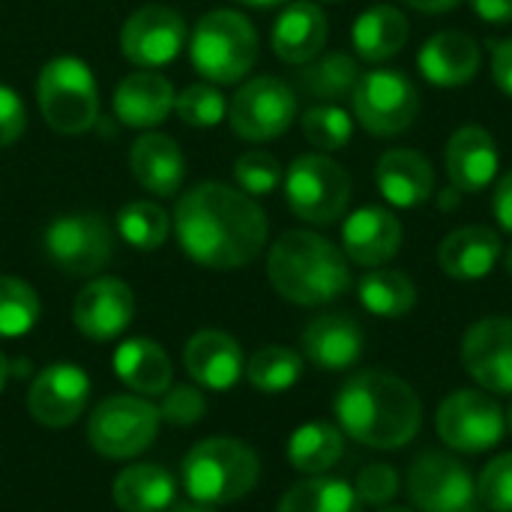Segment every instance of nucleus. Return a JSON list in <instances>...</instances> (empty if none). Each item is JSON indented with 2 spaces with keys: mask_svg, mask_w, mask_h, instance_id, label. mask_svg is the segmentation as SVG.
Here are the masks:
<instances>
[{
  "mask_svg": "<svg viewBox=\"0 0 512 512\" xmlns=\"http://www.w3.org/2000/svg\"><path fill=\"white\" fill-rule=\"evenodd\" d=\"M180 249L207 270H237L252 264L267 243V216L258 201L225 183L192 186L174 210Z\"/></svg>",
  "mask_w": 512,
  "mask_h": 512,
  "instance_id": "f257e3e1",
  "label": "nucleus"
},
{
  "mask_svg": "<svg viewBox=\"0 0 512 512\" xmlns=\"http://www.w3.org/2000/svg\"><path fill=\"white\" fill-rule=\"evenodd\" d=\"M333 411L339 429L372 450H399L411 444L423 423V405L414 387L381 369L351 375L339 387Z\"/></svg>",
  "mask_w": 512,
  "mask_h": 512,
  "instance_id": "f03ea898",
  "label": "nucleus"
},
{
  "mask_svg": "<svg viewBox=\"0 0 512 512\" xmlns=\"http://www.w3.org/2000/svg\"><path fill=\"white\" fill-rule=\"evenodd\" d=\"M267 276L297 306H324L351 288L345 252L315 231H285L267 252Z\"/></svg>",
  "mask_w": 512,
  "mask_h": 512,
  "instance_id": "7ed1b4c3",
  "label": "nucleus"
},
{
  "mask_svg": "<svg viewBox=\"0 0 512 512\" xmlns=\"http://www.w3.org/2000/svg\"><path fill=\"white\" fill-rule=\"evenodd\" d=\"M261 477L252 447L237 438H207L183 459V489L192 501L222 507L246 498Z\"/></svg>",
  "mask_w": 512,
  "mask_h": 512,
  "instance_id": "20e7f679",
  "label": "nucleus"
},
{
  "mask_svg": "<svg viewBox=\"0 0 512 512\" xmlns=\"http://www.w3.org/2000/svg\"><path fill=\"white\" fill-rule=\"evenodd\" d=\"M189 57L195 72L210 84H237L258 60V33L234 9H213L192 27Z\"/></svg>",
  "mask_w": 512,
  "mask_h": 512,
  "instance_id": "39448f33",
  "label": "nucleus"
},
{
  "mask_svg": "<svg viewBox=\"0 0 512 512\" xmlns=\"http://www.w3.org/2000/svg\"><path fill=\"white\" fill-rule=\"evenodd\" d=\"M36 99L45 123L60 135H81L99 117V87L78 57H54L42 66Z\"/></svg>",
  "mask_w": 512,
  "mask_h": 512,
  "instance_id": "423d86ee",
  "label": "nucleus"
},
{
  "mask_svg": "<svg viewBox=\"0 0 512 512\" xmlns=\"http://www.w3.org/2000/svg\"><path fill=\"white\" fill-rule=\"evenodd\" d=\"M285 201L309 225H333L351 204V177L327 153H306L285 171Z\"/></svg>",
  "mask_w": 512,
  "mask_h": 512,
  "instance_id": "0eeeda50",
  "label": "nucleus"
},
{
  "mask_svg": "<svg viewBox=\"0 0 512 512\" xmlns=\"http://www.w3.org/2000/svg\"><path fill=\"white\" fill-rule=\"evenodd\" d=\"M351 105L357 123L369 135L393 138L414 126L420 114V90L399 69H372L360 75Z\"/></svg>",
  "mask_w": 512,
  "mask_h": 512,
  "instance_id": "6e6552de",
  "label": "nucleus"
},
{
  "mask_svg": "<svg viewBox=\"0 0 512 512\" xmlns=\"http://www.w3.org/2000/svg\"><path fill=\"white\" fill-rule=\"evenodd\" d=\"M159 408L141 396H111L96 405L87 423L90 447L105 459L141 456L159 435Z\"/></svg>",
  "mask_w": 512,
  "mask_h": 512,
  "instance_id": "1a4fd4ad",
  "label": "nucleus"
},
{
  "mask_svg": "<svg viewBox=\"0 0 512 512\" xmlns=\"http://www.w3.org/2000/svg\"><path fill=\"white\" fill-rule=\"evenodd\" d=\"M42 249L66 276H96L114 255V231L102 213H63L45 228Z\"/></svg>",
  "mask_w": 512,
  "mask_h": 512,
  "instance_id": "9d476101",
  "label": "nucleus"
},
{
  "mask_svg": "<svg viewBox=\"0 0 512 512\" xmlns=\"http://www.w3.org/2000/svg\"><path fill=\"white\" fill-rule=\"evenodd\" d=\"M438 438L459 453H486L507 432L504 408L483 390H456L435 411Z\"/></svg>",
  "mask_w": 512,
  "mask_h": 512,
  "instance_id": "9b49d317",
  "label": "nucleus"
},
{
  "mask_svg": "<svg viewBox=\"0 0 512 512\" xmlns=\"http://www.w3.org/2000/svg\"><path fill=\"white\" fill-rule=\"evenodd\" d=\"M297 120V93L276 75L249 78L228 102V123L246 141H270Z\"/></svg>",
  "mask_w": 512,
  "mask_h": 512,
  "instance_id": "f8f14e48",
  "label": "nucleus"
},
{
  "mask_svg": "<svg viewBox=\"0 0 512 512\" xmlns=\"http://www.w3.org/2000/svg\"><path fill=\"white\" fill-rule=\"evenodd\" d=\"M408 498L420 512H471L477 507V483L459 459L429 450L411 462Z\"/></svg>",
  "mask_w": 512,
  "mask_h": 512,
  "instance_id": "ddd939ff",
  "label": "nucleus"
},
{
  "mask_svg": "<svg viewBox=\"0 0 512 512\" xmlns=\"http://www.w3.org/2000/svg\"><path fill=\"white\" fill-rule=\"evenodd\" d=\"M186 42H189L186 18L165 3H147L135 9L120 30L123 57L141 69H159L171 63L186 48Z\"/></svg>",
  "mask_w": 512,
  "mask_h": 512,
  "instance_id": "4468645a",
  "label": "nucleus"
},
{
  "mask_svg": "<svg viewBox=\"0 0 512 512\" xmlns=\"http://www.w3.org/2000/svg\"><path fill=\"white\" fill-rule=\"evenodd\" d=\"M90 399V378L81 366L54 363L42 369L27 393V411L39 426L66 429L72 426Z\"/></svg>",
  "mask_w": 512,
  "mask_h": 512,
  "instance_id": "2eb2a0df",
  "label": "nucleus"
},
{
  "mask_svg": "<svg viewBox=\"0 0 512 512\" xmlns=\"http://www.w3.org/2000/svg\"><path fill=\"white\" fill-rule=\"evenodd\" d=\"M462 366L489 393H512V318H480L462 339Z\"/></svg>",
  "mask_w": 512,
  "mask_h": 512,
  "instance_id": "dca6fc26",
  "label": "nucleus"
},
{
  "mask_svg": "<svg viewBox=\"0 0 512 512\" xmlns=\"http://www.w3.org/2000/svg\"><path fill=\"white\" fill-rule=\"evenodd\" d=\"M135 318V294L120 279H93L87 282L72 306V321L81 336L93 342L117 339Z\"/></svg>",
  "mask_w": 512,
  "mask_h": 512,
  "instance_id": "f3484780",
  "label": "nucleus"
},
{
  "mask_svg": "<svg viewBox=\"0 0 512 512\" xmlns=\"http://www.w3.org/2000/svg\"><path fill=\"white\" fill-rule=\"evenodd\" d=\"M402 222L387 207H360L342 225V252L360 267H384L402 249Z\"/></svg>",
  "mask_w": 512,
  "mask_h": 512,
  "instance_id": "a211bd4d",
  "label": "nucleus"
},
{
  "mask_svg": "<svg viewBox=\"0 0 512 512\" xmlns=\"http://www.w3.org/2000/svg\"><path fill=\"white\" fill-rule=\"evenodd\" d=\"M501 153L495 138L483 126H462L453 132L444 150V168L450 177V186H456L462 195H477L498 177Z\"/></svg>",
  "mask_w": 512,
  "mask_h": 512,
  "instance_id": "6ab92c4d",
  "label": "nucleus"
},
{
  "mask_svg": "<svg viewBox=\"0 0 512 512\" xmlns=\"http://www.w3.org/2000/svg\"><path fill=\"white\" fill-rule=\"evenodd\" d=\"M183 366L189 378L204 390H231L246 372L243 348L222 330H201L183 348Z\"/></svg>",
  "mask_w": 512,
  "mask_h": 512,
  "instance_id": "aec40b11",
  "label": "nucleus"
},
{
  "mask_svg": "<svg viewBox=\"0 0 512 512\" xmlns=\"http://www.w3.org/2000/svg\"><path fill=\"white\" fill-rule=\"evenodd\" d=\"M483 51L465 30H441L429 36L417 54L420 75L435 87H462L480 72Z\"/></svg>",
  "mask_w": 512,
  "mask_h": 512,
  "instance_id": "412c9836",
  "label": "nucleus"
},
{
  "mask_svg": "<svg viewBox=\"0 0 512 512\" xmlns=\"http://www.w3.org/2000/svg\"><path fill=\"white\" fill-rule=\"evenodd\" d=\"M174 84L156 69L129 72L114 90V114L129 129H156L174 111Z\"/></svg>",
  "mask_w": 512,
  "mask_h": 512,
  "instance_id": "4be33fe9",
  "label": "nucleus"
},
{
  "mask_svg": "<svg viewBox=\"0 0 512 512\" xmlns=\"http://www.w3.org/2000/svg\"><path fill=\"white\" fill-rule=\"evenodd\" d=\"M375 183L378 192L387 198V204L411 210L435 195V168L420 150L393 147L378 159Z\"/></svg>",
  "mask_w": 512,
  "mask_h": 512,
  "instance_id": "5701e85b",
  "label": "nucleus"
},
{
  "mask_svg": "<svg viewBox=\"0 0 512 512\" xmlns=\"http://www.w3.org/2000/svg\"><path fill=\"white\" fill-rule=\"evenodd\" d=\"M327 33H330V27H327L324 9L312 0H294L276 18L270 45L282 63L306 66L324 51Z\"/></svg>",
  "mask_w": 512,
  "mask_h": 512,
  "instance_id": "b1692460",
  "label": "nucleus"
},
{
  "mask_svg": "<svg viewBox=\"0 0 512 512\" xmlns=\"http://www.w3.org/2000/svg\"><path fill=\"white\" fill-rule=\"evenodd\" d=\"M504 255L501 234L486 225H465L450 231L438 246V264L450 279L477 282L486 279Z\"/></svg>",
  "mask_w": 512,
  "mask_h": 512,
  "instance_id": "393cba45",
  "label": "nucleus"
},
{
  "mask_svg": "<svg viewBox=\"0 0 512 512\" xmlns=\"http://www.w3.org/2000/svg\"><path fill=\"white\" fill-rule=\"evenodd\" d=\"M303 354L324 372L351 369L363 354V327L351 315H318L303 330Z\"/></svg>",
  "mask_w": 512,
  "mask_h": 512,
  "instance_id": "a878e982",
  "label": "nucleus"
},
{
  "mask_svg": "<svg viewBox=\"0 0 512 512\" xmlns=\"http://www.w3.org/2000/svg\"><path fill=\"white\" fill-rule=\"evenodd\" d=\"M129 165L135 180L156 198L177 195L186 177V159L180 144L162 132L141 135L129 150Z\"/></svg>",
  "mask_w": 512,
  "mask_h": 512,
  "instance_id": "bb28decb",
  "label": "nucleus"
},
{
  "mask_svg": "<svg viewBox=\"0 0 512 512\" xmlns=\"http://www.w3.org/2000/svg\"><path fill=\"white\" fill-rule=\"evenodd\" d=\"M111 363H114V375L138 396H162L174 378L165 348L153 339L120 342Z\"/></svg>",
  "mask_w": 512,
  "mask_h": 512,
  "instance_id": "cd10ccee",
  "label": "nucleus"
},
{
  "mask_svg": "<svg viewBox=\"0 0 512 512\" xmlns=\"http://www.w3.org/2000/svg\"><path fill=\"white\" fill-rule=\"evenodd\" d=\"M408 36H411V24L405 12L390 3H378L360 12L351 30V42L357 54L369 63H384L396 57L408 45Z\"/></svg>",
  "mask_w": 512,
  "mask_h": 512,
  "instance_id": "c85d7f7f",
  "label": "nucleus"
},
{
  "mask_svg": "<svg viewBox=\"0 0 512 512\" xmlns=\"http://www.w3.org/2000/svg\"><path fill=\"white\" fill-rule=\"evenodd\" d=\"M111 498L123 512H165L177 498V483L162 465H129L114 477Z\"/></svg>",
  "mask_w": 512,
  "mask_h": 512,
  "instance_id": "c756f323",
  "label": "nucleus"
},
{
  "mask_svg": "<svg viewBox=\"0 0 512 512\" xmlns=\"http://www.w3.org/2000/svg\"><path fill=\"white\" fill-rule=\"evenodd\" d=\"M345 453V432L327 420H312L288 438V462L294 471L318 477L327 474Z\"/></svg>",
  "mask_w": 512,
  "mask_h": 512,
  "instance_id": "7c9ffc66",
  "label": "nucleus"
},
{
  "mask_svg": "<svg viewBox=\"0 0 512 512\" xmlns=\"http://www.w3.org/2000/svg\"><path fill=\"white\" fill-rule=\"evenodd\" d=\"M360 63L345 54V51H333V54H318L312 63H306L297 75L300 90L315 99V102H330L339 105L342 99L354 96V87L360 81Z\"/></svg>",
  "mask_w": 512,
  "mask_h": 512,
  "instance_id": "2f4dec72",
  "label": "nucleus"
},
{
  "mask_svg": "<svg viewBox=\"0 0 512 512\" xmlns=\"http://www.w3.org/2000/svg\"><path fill=\"white\" fill-rule=\"evenodd\" d=\"M276 512H363V504L351 483L318 474L291 486Z\"/></svg>",
  "mask_w": 512,
  "mask_h": 512,
  "instance_id": "473e14b6",
  "label": "nucleus"
},
{
  "mask_svg": "<svg viewBox=\"0 0 512 512\" xmlns=\"http://www.w3.org/2000/svg\"><path fill=\"white\" fill-rule=\"evenodd\" d=\"M357 294H360L363 309L372 312V315H378V318H402L417 303V288L408 279V273L387 270V267L369 270L360 279Z\"/></svg>",
  "mask_w": 512,
  "mask_h": 512,
  "instance_id": "72a5a7b5",
  "label": "nucleus"
},
{
  "mask_svg": "<svg viewBox=\"0 0 512 512\" xmlns=\"http://www.w3.org/2000/svg\"><path fill=\"white\" fill-rule=\"evenodd\" d=\"M243 375L261 393H285L300 381L303 357L285 345H264L249 357Z\"/></svg>",
  "mask_w": 512,
  "mask_h": 512,
  "instance_id": "f704fd0d",
  "label": "nucleus"
},
{
  "mask_svg": "<svg viewBox=\"0 0 512 512\" xmlns=\"http://www.w3.org/2000/svg\"><path fill=\"white\" fill-rule=\"evenodd\" d=\"M171 219L168 213L153 201H132L117 213V231L120 237L141 252H153L168 240Z\"/></svg>",
  "mask_w": 512,
  "mask_h": 512,
  "instance_id": "c9c22d12",
  "label": "nucleus"
},
{
  "mask_svg": "<svg viewBox=\"0 0 512 512\" xmlns=\"http://www.w3.org/2000/svg\"><path fill=\"white\" fill-rule=\"evenodd\" d=\"M39 312V297L27 282L15 276H0V339L27 336L36 327Z\"/></svg>",
  "mask_w": 512,
  "mask_h": 512,
  "instance_id": "e433bc0d",
  "label": "nucleus"
},
{
  "mask_svg": "<svg viewBox=\"0 0 512 512\" xmlns=\"http://www.w3.org/2000/svg\"><path fill=\"white\" fill-rule=\"evenodd\" d=\"M303 135L312 147H318L321 153H333L348 147L351 135H354V120L348 117V111L342 105H330V102H318L312 105L303 120Z\"/></svg>",
  "mask_w": 512,
  "mask_h": 512,
  "instance_id": "4c0bfd02",
  "label": "nucleus"
},
{
  "mask_svg": "<svg viewBox=\"0 0 512 512\" xmlns=\"http://www.w3.org/2000/svg\"><path fill=\"white\" fill-rule=\"evenodd\" d=\"M174 111H177V117H180L186 126L210 129V126H219V123L225 120L228 102H225V96L219 93L216 84L204 81V84L186 87V90L174 99Z\"/></svg>",
  "mask_w": 512,
  "mask_h": 512,
  "instance_id": "58836bf2",
  "label": "nucleus"
},
{
  "mask_svg": "<svg viewBox=\"0 0 512 512\" xmlns=\"http://www.w3.org/2000/svg\"><path fill=\"white\" fill-rule=\"evenodd\" d=\"M234 180H237L240 192H246L252 198H264V195L279 189L285 174H282V165H279V159L273 153L246 150L234 162Z\"/></svg>",
  "mask_w": 512,
  "mask_h": 512,
  "instance_id": "ea45409f",
  "label": "nucleus"
},
{
  "mask_svg": "<svg viewBox=\"0 0 512 512\" xmlns=\"http://www.w3.org/2000/svg\"><path fill=\"white\" fill-rule=\"evenodd\" d=\"M477 501L492 512H512V453L495 456L480 480H477Z\"/></svg>",
  "mask_w": 512,
  "mask_h": 512,
  "instance_id": "a19ab883",
  "label": "nucleus"
},
{
  "mask_svg": "<svg viewBox=\"0 0 512 512\" xmlns=\"http://www.w3.org/2000/svg\"><path fill=\"white\" fill-rule=\"evenodd\" d=\"M159 408V417L162 423H171V426H195L204 420L207 414V399L198 387H189V384H180V387H168L162 393V402L156 405Z\"/></svg>",
  "mask_w": 512,
  "mask_h": 512,
  "instance_id": "79ce46f5",
  "label": "nucleus"
},
{
  "mask_svg": "<svg viewBox=\"0 0 512 512\" xmlns=\"http://www.w3.org/2000/svg\"><path fill=\"white\" fill-rule=\"evenodd\" d=\"M354 492H357L360 504L387 507V504L396 498V492H399V474H396V468H390V465H384V462L366 465V468L357 474Z\"/></svg>",
  "mask_w": 512,
  "mask_h": 512,
  "instance_id": "37998d69",
  "label": "nucleus"
},
{
  "mask_svg": "<svg viewBox=\"0 0 512 512\" xmlns=\"http://www.w3.org/2000/svg\"><path fill=\"white\" fill-rule=\"evenodd\" d=\"M27 129V108L21 102V96L0 84V150L15 144Z\"/></svg>",
  "mask_w": 512,
  "mask_h": 512,
  "instance_id": "c03bdc74",
  "label": "nucleus"
},
{
  "mask_svg": "<svg viewBox=\"0 0 512 512\" xmlns=\"http://www.w3.org/2000/svg\"><path fill=\"white\" fill-rule=\"evenodd\" d=\"M492 78L512 99V36L492 45Z\"/></svg>",
  "mask_w": 512,
  "mask_h": 512,
  "instance_id": "a18cd8bd",
  "label": "nucleus"
},
{
  "mask_svg": "<svg viewBox=\"0 0 512 512\" xmlns=\"http://www.w3.org/2000/svg\"><path fill=\"white\" fill-rule=\"evenodd\" d=\"M492 210H495V219L498 225L512 234V168L498 180L495 186V195H492Z\"/></svg>",
  "mask_w": 512,
  "mask_h": 512,
  "instance_id": "49530a36",
  "label": "nucleus"
},
{
  "mask_svg": "<svg viewBox=\"0 0 512 512\" xmlns=\"http://www.w3.org/2000/svg\"><path fill=\"white\" fill-rule=\"evenodd\" d=\"M474 15L486 24H510L512 0H468Z\"/></svg>",
  "mask_w": 512,
  "mask_h": 512,
  "instance_id": "de8ad7c7",
  "label": "nucleus"
},
{
  "mask_svg": "<svg viewBox=\"0 0 512 512\" xmlns=\"http://www.w3.org/2000/svg\"><path fill=\"white\" fill-rule=\"evenodd\" d=\"M411 9H420V12H426V15H441V12H450V9H456L462 0H405Z\"/></svg>",
  "mask_w": 512,
  "mask_h": 512,
  "instance_id": "09e8293b",
  "label": "nucleus"
},
{
  "mask_svg": "<svg viewBox=\"0 0 512 512\" xmlns=\"http://www.w3.org/2000/svg\"><path fill=\"white\" fill-rule=\"evenodd\" d=\"M459 189L456 186H450V189H444L441 195H438V204H441V210H456L459 207Z\"/></svg>",
  "mask_w": 512,
  "mask_h": 512,
  "instance_id": "8fccbe9b",
  "label": "nucleus"
},
{
  "mask_svg": "<svg viewBox=\"0 0 512 512\" xmlns=\"http://www.w3.org/2000/svg\"><path fill=\"white\" fill-rule=\"evenodd\" d=\"M165 512H216V507H210V504H201V501H189V504H171Z\"/></svg>",
  "mask_w": 512,
  "mask_h": 512,
  "instance_id": "3c124183",
  "label": "nucleus"
},
{
  "mask_svg": "<svg viewBox=\"0 0 512 512\" xmlns=\"http://www.w3.org/2000/svg\"><path fill=\"white\" fill-rule=\"evenodd\" d=\"M240 3L255 6V9H273V6H282V3H288V0H240Z\"/></svg>",
  "mask_w": 512,
  "mask_h": 512,
  "instance_id": "603ef678",
  "label": "nucleus"
},
{
  "mask_svg": "<svg viewBox=\"0 0 512 512\" xmlns=\"http://www.w3.org/2000/svg\"><path fill=\"white\" fill-rule=\"evenodd\" d=\"M6 378H9V360H6V354L0 351V390L6 387Z\"/></svg>",
  "mask_w": 512,
  "mask_h": 512,
  "instance_id": "864d4df0",
  "label": "nucleus"
},
{
  "mask_svg": "<svg viewBox=\"0 0 512 512\" xmlns=\"http://www.w3.org/2000/svg\"><path fill=\"white\" fill-rule=\"evenodd\" d=\"M501 258H504V270L512 276V246L510 249H504V255H501Z\"/></svg>",
  "mask_w": 512,
  "mask_h": 512,
  "instance_id": "5fc2aeb1",
  "label": "nucleus"
},
{
  "mask_svg": "<svg viewBox=\"0 0 512 512\" xmlns=\"http://www.w3.org/2000/svg\"><path fill=\"white\" fill-rule=\"evenodd\" d=\"M381 512H414V510H411V507H390V504H387V507H381Z\"/></svg>",
  "mask_w": 512,
  "mask_h": 512,
  "instance_id": "6e6d98bb",
  "label": "nucleus"
},
{
  "mask_svg": "<svg viewBox=\"0 0 512 512\" xmlns=\"http://www.w3.org/2000/svg\"><path fill=\"white\" fill-rule=\"evenodd\" d=\"M504 417H507V432L512 435V402H510V408L504 411Z\"/></svg>",
  "mask_w": 512,
  "mask_h": 512,
  "instance_id": "4d7b16f0",
  "label": "nucleus"
},
{
  "mask_svg": "<svg viewBox=\"0 0 512 512\" xmlns=\"http://www.w3.org/2000/svg\"><path fill=\"white\" fill-rule=\"evenodd\" d=\"M321 3H342V0H321Z\"/></svg>",
  "mask_w": 512,
  "mask_h": 512,
  "instance_id": "13d9d810",
  "label": "nucleus"
}]
</instances>
